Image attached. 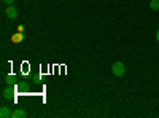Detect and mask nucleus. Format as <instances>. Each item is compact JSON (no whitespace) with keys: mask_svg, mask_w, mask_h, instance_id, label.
Listing matches in <instances>:
<instances>
[{"mask_svg":"<svg viewBox=\"0 0 159 118\" xmlns=\"http://www.w3.org/2000/svg\"><path fill=\"white\" fill-rule=\"evenodd\" d=\"M111 73L115 75V77H123L124 73H126V65L123 64V62H115L113 65H111Z\"/></svg>","mask_w":159,"mask_h":118,"instance_id":"f257e3e1","label":"nucleus"},{"mask_svg":"<svg viewBox=\"0 0 159 118\" xmlns=\"http://www.w3.org/2000/svg\"><path fill=\"white\" fill-rule=\"evenodd\" d=\"M5 15H7L10 19L18 18V10H16V7H15V5H7V7H5Z\"/></svg>","mask_w":159,"mask_h":118,"instance_id":"f03ea898","label":"nucleus"},{"mask_svg":"<svg viewBox=\"0 0 159 118\" xmlns=\"http://www.w3.org/2000/svg\"><path fill=\"white\" fill-rule=\"evenodd\" d=\"M11 115H13V110L10 107H7V106L0 107V118H10Z\"/></svg>","mask_w":159,"mask_h":118,"instance_id":"7ed1b4c3","label":"nucleus"},{"mask_svg":"<svg viewBox=\"0 0 159 118\" xmlns=\"http://www.w3.org/2000/svg\"><path fill=\"white\" fill-rule=\"evenodd\" d=\"M25 115V110H22V109H15L13 110V115H11V118H24Z\"/></svg>","mask_w":159,"mask_h":118,"instance_id":"20e7f679","label":"nucleus"},{"mask_svg":"<svg viewBox=\"0 0 159 118\" xmlns=\"http://www.w3.org/2000/svg\"><path fill=\"white\" fill-rule=\"evenodd\" d=\"M2 94H3V99H7V101H8V99H11V97H13V91L7 88V89H3V93H2Z\"/></svg>","mask_w":159,"mask_h":118,"instance_id":"39448f33","label":"nucleus"},{"mask_svg":"<svg viewBox=\"0 0 159 118\" xmlns=\"http://www.w3.org/2000/svg\"><path fill=\"white\" fill-rule=\"evenodd\" d=\"M150 8H151L153 11H156V10L159 8V0H150Z\"/></svg>","mask_w":159,"mask_h":118,"instance_id":"423d86ee","label":"nucleus"},{"mask_svg":"<svg viewBox=\"0 0 159 118\" xmlns=\"http://www.w3.org/2000/svg\"><path fill=\"white\" fill-rule=\"evenodd\" d=\"M3 3L5 5H13V3H15V0H3Z\"/></svg>","mask_w":159,"mask_h":118,"instance_id":"0eeeda50","label":"nucleus"},{"mask_svg":"<svg viewBox=\"0 0 159 118\" xmlns=\"http://www.w3.org/2000/svg\"><path fill=\"white\" fill-rule=\"evenodd\" d=\"M156 40H157V43H159V27H157V31H156Z\"/></svg>","mask_w":159,"mask_h":118,"instance_id":"6e6552de","label":"nucleus"}]
</instances>
